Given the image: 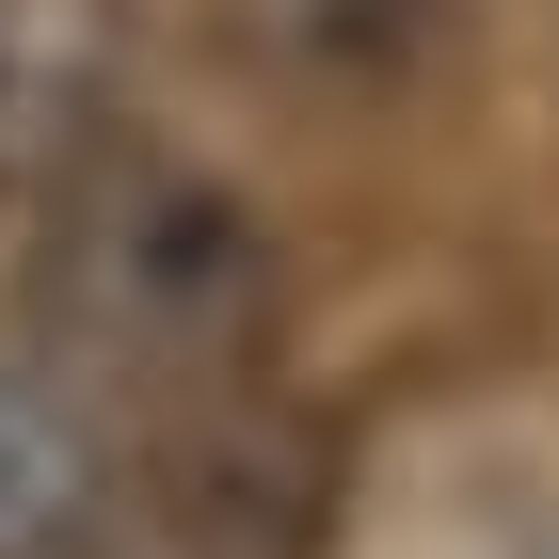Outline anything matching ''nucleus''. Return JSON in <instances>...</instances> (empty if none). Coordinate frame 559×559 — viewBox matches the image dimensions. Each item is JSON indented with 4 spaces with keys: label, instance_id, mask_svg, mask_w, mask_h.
<instances>
[{
    "label": "nucleus",
    "instance_id": "nucleus-3",
    "mask_svg": "<svg viewBox=\"0 0 559 559\" xmlns=\"http://www.w3.org/2000/svg\"><path fill=\"white\" fill-rule=\"evenodd\" d=\"M96 527V431L64 384L0 368V559H64Z\"/></svg>",
    "mask_w": 559,
    "mask_h": 559
},
{
    "label": "nucleus",
    "instance_id": "nucleus-1",
    "mask_svg": "<svg viewBox=\"0 0 559 559\" xmlns=\"http://www.w3.org/2000/svg\"><path fill=\"white\" fill-rule=\"evenodd\" d=\"M48 257H33V304L81 368H129V384H240L272 336V240L224 176L160 160V144H81L48 176Z\"/></svg>",
    "mask_w": 559,
    "mask_h": 559
},
{
    "label": "nucleus",
    "instance_id": "nucleus-2",
    "mask_svg": "<svg viewBox=\"0 0 559 559\" xmlns=\"http://www.w3.org/2000/svg\"><path fill=\"white\" fill-rule=\"evenodd\" d=\"M96 81H112V0H0V192L96 144Z\"/></svg>",
    "mask_w": 559,
    "mask_h": 559
}]
</instances>
